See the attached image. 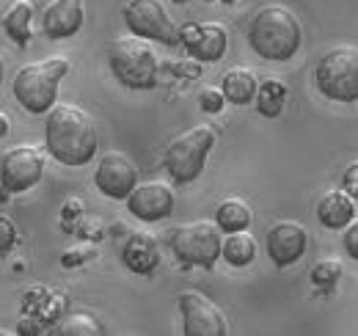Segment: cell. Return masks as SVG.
Returning a JSON list of instances; mask_svg holds the SVG:
<instances>
[{"label": "cell", "mask_w": 358, "mask_h": 336, "mask_svg": "<svg viewBox=\"0 0 358 336\" xmlns=\"http://www.w3.org/2000/svg\"><path fill=\"white\" fill-rule=\"evenodd\" d=\"M345 251L350 259L358 262V218H353L348 226H345Z\"/></svg>", "instance_id": "cell-27"}, {"label": "cell", "mask_w": 358, "mask_h": 336, "mask_svg": "<svg viewBox=\"0 0 358 336\" xmlns=\"http://www.w3.org/2000/svg\"><path fill=\"white\" fill-rule=\"evenodd\" d=\"M251 207L243 199H224L215 210V223L221 226V232H243L251 226Z\"/></svg>", "instance_id": "cell-21"}, {"label": "cell", "mask_w": 358, "mask_h": 336, "mask_svg": "<svg viewBox=\"0 0 358 336\" xmlns=\"http://www.w3.org/2000/svg\"><path fill=\"white\" fill-rule=\"evenodd\" d=\"M58 334L61 336H96L105 334L102 323L96 317H91L86 312H75V314H66L64 323L58 326Z\"/></svg>", "instance_id": "cell-23"}, {"label": "cell", "mask_w": 358, "mask_h": 336, "mask_svg": "<svg viewBox=\"0 0 358 336\" xmlns=\"http://www.w3.org/2000/svg\"><path fill=\"white\" fill-rule=\"evenodd\" d=\"M0 83H3V58H0Z\"/></svg>", "instance_id": "cell-32"}, {"label": "cell", "mask_w": 358, "mask_h": 336, "mask_svg": "<svg viewBox=\"0 0 358 336\" xmlns=\"http://www.w3.org/2000/svg\"><path fill=\"white\" fill-rule=\"evenodd\" d=\"M83 22H86L83 0H52L42 17V28L50 39H69L80 34Z\"/></svg>", "instance_id": "cell-15"}, {"label": "cell", "mask_w": 358, "mask_h": 336, "mask_svg": "<svg viewBox=\"0 0 358 336\" xmlns=\"http://www.w3.org/2000/svg\"><path fill=\"white\" fill-rule=\"evenodd\" d=\"M314 80L322 97L334 102H356L358 99V47L342 44L328 50L314 72Z\"/></svg>", "instance_id": "cell-6"}, {"label": "cell", "mask_w": 358, "mask_h": 336, "mask_svg": "<svg viewBox=\"0 0 358 336\" xmlns=\"http://www.w3.org/2000/svg\"><path fill=\"white\" fill-rule=\"evenodd\" d=\"M6 334H8V331H3V328H0V336H6Z\"/></svg>", "instance_id": "cell-34"}, {"label": "cell", "mask_w": 358, "mask_h": 336, "mask_svg": "<svg viewBox=\"0 0 358 336\" xmlns=\"http://www.w3.org/2000/svg\"><path fill=\"white\" fill-rule=\"evenodd\" d=\"M94 185L108 199H127L138 185V168L122 152H108L99 158L94 171Z\"/></svg>", "instance_id": "cell-12"}, {"label": "cell", "mask_w": 358, "mask_h": 336, "mask_svg": "<svg viewBox=\"0 0 358 336\" xmlns=\"http://www.w3.org/2000/svg\"><path fill=\"white\" fill-rule=\"evenodd\" d=\"M356 218V204L348 190H331L317 204V220L325 229H345Z\"/></svg>", "instance_id": "cell-17"}, {"label": "cell", "mask_w": 358, "mask_h": 336, "mask_svg": "<svg viewBox=\"0 0 358 336\" xmlns=\"http://www.w3.org/2000/svg\"><path fill=\"white\" fill-rule=\"evenodd\" d=\"M177 3H187V0H177Z\"/></svg>", "instance_id": "cell-35"}, {"label": "cell", "mask_w": 358, "mask_h": 336, "mask_svg": "<svg viewBox=\"0 0 358 336\" xmlns=\"http://www.w3.org/2000/svg\"><path fill=\"white\" fill-rule=\"evenodd\" d=\"M127 31L160 44H179V28L160 0H130L124 6Z\"/></svg>", "instance_id": "cell-8"}, {"label": "cell", "mask_w": 358, "mask_h": 336, "mask_svg": "<svg viewBox=\"0 0 358 336\" xmlns=\"http://www.w3.org/2000/svg\"><path fill=\"white\" fill-rule=\"evenodd\" d=\"M31 3L34 0H17V3H11V8L3 17V28H6L8 39H14L20 47H25L31 42V17H34V6Z\"/></svg>", "instance_id": "cell-19"}, {"label": "cell", "mask_w": 358, "mask_h": 336, "mask_svg": "<svg viewBox=\"0 0 358 336\" xmlns=\"http://www.w3.org/2000/svg\"><path fill=\"white\" fill-rule=\"evenodd\" d=\"M204 3H213V0H204Z\"/></svg>", "instance_id": "cell-36"}, {"label": "cell", "mask_w": 358, "mask_h": 336, "mask_svg": "<svg viewBox=\"0 0 358 336\" xmlns=\"http://www.w3.org/2000/svg\"><path fill=\"white\" fill-rule=\"evenodd\" d=\"M0 158H3V155H0Z\"/></svg>", "instance_id": "cell-37"}, {"label": "cell", "mask_w": 358, "mask_h": 336, "mask_svg": "<svg viewBox=\"0 0 358 336\" xmlns=\"http://www.w3.org/2000/svg\"><path fill=\"white\" fill-rule=\"evenodd\" d=\"M287 85L281 83V80H265V83H259L257 88V111L265 116V119H275V116H281V111H284V102H287Z\"/></svg>", "instance_id": "cell-22"}, {"label": "cell", "mask_w": 358, "mask_h": 336, "mask_svg": "<svg viewBox=\"0 0 358 336\" xmlns=\"http://www.w3.org/2000/svg\"><path fill=\"white\" fill-rule=\"evenodd\" d=\"M199 64H201V61H196V58H193V61H187V64H177L174 69H177V75L193 80V78H199V72H201V66H199Z\"/></svg>", "instance_id": "cell-29"}, {"label": "cell", "mask_w": 358, "mask_h": 336, "mask_svg": "<svg viewBox=\"0 0 358 336\" xmlns=\"http://www.w3.org/2000/svg\"><path fill=\"white\" fill-rule=\"evenodd\" d=\"M342 276V262L336 259H322L312 267V281L322 290H331Z\"/></svg>", "instance_id": "cell-24"}, {"label": "cell", "mask_w": 358, "mask_h": 336, "mask_svg": "<svg viewBox=\"0 0 358 336\" xmlns=\"http://www.w3.org/2000/svg\"><path fill=\"white\" fill-rule=\"evenodd\" d=\"M226 262L231 267H245L257 259V240L254 234H248L245 229L243 232H229V237L224 240V251H221Z\"/></svg>", "instance_id": "cell-20"}, {"label": "cell", "mask_w": 358, "mask_h": 336, "mask_svg": "<svg viewBox=\"0 0 358 336\" xmlns=\"http://www.w3.org/2000/svg\"><path fill=\"white\" fill-rule=\"evenodd\" d=\"M108 64L110 72L116 75V80L127 88H152L157 85V75H160V64L155 50L149 47V39L141 36H122L108 47Z\"/></svg>", "instance_id": "cell-4"}, {"label": "cell", "mask_w": 358, "mask_h": 336, "mask_svg": "<svg viewBox=\"0 0 358 336\" xmlns=\"http://www.w3.org/2000/svg\"><path fill=\"white\" fill-rule=\"evenodd\" d=\"M69 72V61L66 58H47L22 66L14 75V99L28 111V113H47L55 99H58V85Z\"/></svg>", "instance_id": "cell-3"}, {"label": "cell", "mask_w": 358, "mask_h": 336, "mask_svg": "<svg viewBox=\"0 0 358 336\" xmlns=\"http://www.w3.org/2000/svg\"><path fill=\"white\" fill-rule=\"evenodd\" d=\"M301 22L284 6H262L251 25L248 44L265 61H289L301 50Z\"/></svg>", "instance_id": "cell-2"}, {"label": "cell", "mask_w": 358, "mask_h": 336, "mask_svg": "<svg viewBox=\"0 0 358 336\" xmlns=\"http://www.w3.org/2000/svg\"><path fill=\"white\" fill-rule=\"evenodd\" d=\"M17 331H20V334H42V326L36 323V317H22Z\"/></svg>", "instance_id": "cell-30"}, {"label": "cell", "mask_w": 358, "mask_h": 336, "mask_svg": "<svg viewBox=\"0 0 358 336\" xmlns=\"http://www.w3.org/2000/svg\"><path fill=\"white\" fill-rule=\"evenodd\" d=\"M257 88H259V80H257V75L248 66H231V69H226L224 83H221L226 102H231V105H248V102L257 99Z\"/></svg>", "instance_id": "cell-18"}, {"label": "cell", "mask_w": 358, "mask_h": 336, "mask_svg": "<svg viewBox=\"0 0 358 336\" xmlns=\"http://www.w3.org/2000/svg\"><path fill=\"white\" fill-rule=\"evenodd\" d=\"M47 152L64 166H86L96 155V125L78 105L55 102L45 122Z\"/></svg>", "instance_id": "cell-1"}, {"label": "cell", "mask_w": 358, "mask_h": 336, "mask_svg": "<svg viewBox=\"0 0 358 336\" xmlns=\"http://www.w3.org/2000/svg\"><path fill=\"white\" fill-rule=\"evenodd\" d=\"M3 135H8V116L0 113V138H3Z\"/></svg>", "instance_id": "cell-31"}, {"label": "cell", "mask_w": 358, "mask_h": 336, "mask_svg": "<svg viewBox=\"0 0 358 336\" xmlns=\"http://www.w3.org/2000/svg\"><path fill=\"white\" fill-rule=\"evenodd\" d=\"M127 210L138 220L155 223L174 212V190L166 182H143L135 185V190L127 196Z\"/></svg>", "instance_id": "cell-13"}, {"label": "cell", "mask_w": 358, "mask_h": 336, "mask_svg": "<svg viewBox=\"0 0 358 336\" xmlns=\"http://www.w3.org/2000/svg\"><path fill=\"white\" fill-rule=\"evenodd\" d=\"M171 251L187 267H207L210 270L224 251L221 226L210 223V220H193V223L179 226L171 234Z\"/></svg>", "instance_id": "cell-7"}, {"label": "cell", "mask_w": 358, "mask_h": 336, "mask_svg": "<svg viewBox=\"0 0 358 336\" xmlns=\"http://www.w3.org/2000/svg\"><path fill=\"white\" fill-rule=\"evenodd\" d=\"M122 262L127 270H133L138 276H149L157 265H160V246L152 234L146 232H135L127 237L124 248H122Z\"/></svg>", "instance_id": "cell-16"}, {"label": "cell", "mask_w": 358, "mask_h": 336, "mask_svg": "<svg viewBox=\"0 0 358 336\" xmlns=\"http://www.w3.org/2000/svg\"><path fill=\"white\" fill-rule=\"evenodd\" d=\"M224 3H226V6H231V3H237V0H224Z\"/></svg>", "instance_id": "cell-33"}, {"label": "cell", "mask_w": 358, "mask_h": 336, "mask_svg": "<svg viewBox=\"0 0 358 336\" xmlns=\"http://www.w3.org/2000/svg\"><path fill=\"white\" fill-rule=\"evenodd\" d=\"M342 188L358 202V160L345 168V174H342Z\"/></svg>", "instance_id": "cell-28"}, {"label": "cell", "mask_w": 358, "mask_h": 336, "mask_svg": "<svg viewBox=\"0 0 358 336\" xmlns=\"http://www.w3.org/2000/svg\"><path fill=\"white\" fill-rule=\"evenodd\" d=\"M179 312H182V331L187 336H226L229 323L224 312L201 293L185 290L179 295Z\"/></svg>", "instance_id": "cell-10"}, {"label": "cell", "mask_w": 358, "mask_h": 336, "mask_svg": "<svg viewBox=\"0 0 358 336\" xmlns=\"http://www.w3.org/2000/svg\"><path fill=\"white\" fill-rule=\"evenodd\" d=\"M179 42L185 44L190 58L201 64H215L224 58L229 34L221 22H187L179 28Z\"/></svg>", "instance_id": "cell-11"}, {"label": "cell", "mask_w": 358, "mask_h": 336, "mask_svg": "<svg viewBox=\"0 0 358 336\" xmlns=\"http://www.w3.org/2000/svg\"><path fill=\"white\" fill-rule=\"evenodd\" d=\"M306 243H309L306 229L295 220H278V223L270 226L268 232V253L275 267L295 265L306 251Z\"/></svg>", "instance_id": "cell-14"}, {"label": "cell", "mask_w": 358, "mask_h": 336, "mask_svg": "<svg viewBox=\"0 0 358 336\" xmlns=\"http://www.w3.org/2000/svg\"><path fill=\"white\" fill-rule=\"evenodd\" d=\"M45 174V155L36 146H14L0 158V188L22 193L34 188Z\"/></svg>", "instance_id": "cell-9"}, {"label": "cell", "mask_w": 358, "mask_h": 336, "mask_svg": "<svg viewBox=\"0 0 358 336\" xmlns=\"http://www.w3.org/2000/svg\"><path fill=\"white\" fill-rule=\"evenodd\" d=\"M215 146V130L210 125H199L190 127L187 132L177 135L169 149H166V158H163V166L169 171V176L177 182V185H187L193 182L207 163V155L213 152Z\"/></svg>", "instance_id": "cell-5"}, {"label": "cell", "mask_w": 358, "mask_h": 336, "mask_svg": "<svg viewBox=\"0 0 358 336\" xmlns=\"http://www.w3.org/2000/svg\"><path fill=\"white\" fill-rule=\"evenodd\" d=\"M14 243H17V226H14L11 218H3L0 215V253L11 251Z\"/></svg>", "instance_id": "cell-26"}, {"label": "cell", "mask_w": 358, "mask_h": 336, "mask_svg": "<svg viewBox=\"0 0 358 336\" xmlns=\"http://www.w3.org/2000/svg\"><path fill=\"white\" fill-rule=\"evenodd\" d=\"M199 102H201V111L204 113H221L226 105V97L221 88H204L199 94Z\"/></svg>", "instance_id": "cell-25"}]
</instances>
